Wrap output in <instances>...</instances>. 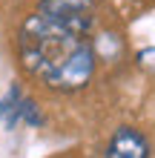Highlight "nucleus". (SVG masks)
Masks as SVG:
<instances>
[{
	"label": "nucleus",
	"instance_id": "3",
	"mask_svg": "<svg viewBox=\"0 0 155 158\" xmlns=\"http://www.w3.org/2000/svg\"><path fill=\"white\" fill-rule=\"evenodd\" d=\"M106 158H149V141L135 127H121L106 144Z\"/></svg>",
	"mask_w": 155,
	"mask_h": 158
},
{
	"label": "nucleus",
	"instance_id": "2",
	"mask_svg": "<svg viewBox=\"0 0 155 158\" xmlns=\"http://www.w3.org/2000/svg\"><path fill=\"white\" fill-rule=\"evenodd\" d=\"M40 15H46L49 20L58 26L75 32V35H86L95 26V3L92 0H40L38 6Z\"/></svg>",
	"mask_w": 155,
	"mask_h": 158
},
{
	"label": "nucleus",
	"instance_id": "5",
	"mask_svg": "<svg viewBox=\"0 0 155 158\" xmlns=\"http://www.w3.org/2000/svg\"><path fill=\"white\" fill-rule=\"evenodd\" d=\"M29 124V127H40L43 124V115H40V109L38 104H35L32 98H23L20 101V106H17V124Z\"/></svg>",
	"mask_w": 155,
	"mask_h": 158
},
{
	"label": "nucleus",
	"instance_id": "1",
	"mask_svg": "<svg viewBox=\"0 0 155 158\" xmlns=\"http://www.w3.org/2000/svg\"><path fill=\"white\" fill-rule=\"evenodd\" d=\"M17 58L29 75L58 92H78L95 75L89 38L63 29L40 12L29 15L17 32Z\"/></svg>",
	"mask_w": 155,
	"mask_h": 158
},
{
	"label": "nucleus",
	"instance_id": "4",
	"mask_svg": "<svg viewBox=\"0 0 155 158\" xmlns=\"http://www.w3.org/2000/svg\"><path fill=\"white\" fill-rule=\"evenodd\" d=\"M20 101H23V95H20L17 86H12L3 95V101H0V121L6 124V129L17 127V106H20Z\"/></svg>",
	"mask_w": 155,
	"mask_h": 158
},
{
	"label": "nucleus",
	"instance_id": "6",
	"mask_svg": "<svg viewBox=\"0 0 155 158\" xmlns=\"http://www.w3.org/2000/svg\"><path fill=\"white\" fill-rule=\"evenodd\" d=\"M138 66L147 69V72H155V49H144L138 55Z\"/></svg>",
	"mask_w": 155,
	"mask_h": 158
}]
</instances>
